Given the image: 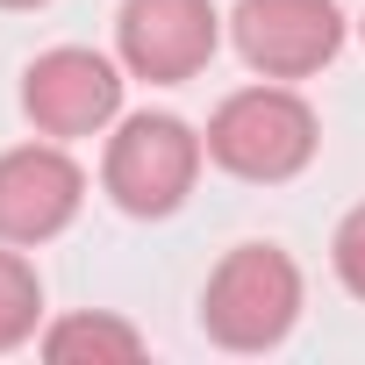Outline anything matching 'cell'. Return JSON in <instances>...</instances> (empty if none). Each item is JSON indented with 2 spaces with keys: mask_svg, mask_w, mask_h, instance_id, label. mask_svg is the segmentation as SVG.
<instances>
[{
  "mask_svg": "<svg viewBox=\"0 0 365 365\" xmlns=\"http://www.w3.org/2000/svg\"><path fill=\"white\" fill-rule=\"evenodd\" d=\"M208 165H222L230 179H251V187H279V179H301L315 165V143H322V122L315 108L287 86V79H265V86H244L230 93L208 129Z\"/></svg>",
  "mask_w": 365,
  "mask_h": 365,
  "instance_id": "cell-1",
  "label": "cell"
},
{
  "mask_svg": "<svg viewBox=\"0 0 365 365\" xmlns=\"http://www.w3.org/2000/svg\"><path fill=\"white\" fill-rule=\"evenodd\" d=\"M301 322V265L279 244H237L208 272L201 294V329L222 351H272Z\"/></svg>",
  "mask_w": 365,
  "mask_h": 365,
  "instance_id": "cell-2",
  "label": "cell"
},
{
  "mask_svg": "<svg viewBox=\"0 0 365 365\" xmlns=\"http://www.w3.org/2000/svg\"><path fill=\"white\" fill-rule=\"evenodd\" d=\"M201 129L194 122H179V115H122L115 136H108V158H101V187L122 215L136 222H158L172 215L179 201L194 194V179H201Z\"/></svg>",
  "mask_w": 365,
  "mask_h": 365,
  "instance_id": "cell-3",
  "label": "cell"
},
{
  "mask_svg": "<svg viewBox=\"0 0 365 365\" xmlns=\"http://www.w3.org/2000/svg\"><path fill=\"white\" fill-rule=\"evenodd\" d=\"M22 115L36 122V136H101L108 122H122V58H101L86 43H58L22 72Z\"/></svg>",
  "mask_w": 365,
  "mask_h": 365,
  "instance_id": "cell-4",
  "label": "cell"
},
{
  "mask_svg": "<svg viewBox=\"0 0 365 365\" xmlns=\"http://www.w3.org/2000/svg\"><path fill=\"white\" fill-rule=\"evenodd\" d=\"M215 43H222L215 0H122L115 15V58L129 79H150V86H179L208 72Z\"/></svg>",
  "mask_w": 365,
  "mask_h": 365,
  "instance_id": "cell-5",
  "label": "cell"
},
{
  "mask_svg": "<svg viewBox=\"0 0 365 365\" xmlns=\"http://www.w3.org/2000/svg\"><path fill=\"white\" fill-rule=\"evenodd\" d=\"M230 43L258 79H315L344 51L336 0H237Z\"/></svg>",
  "mask_w": 365,
  "mask_h": 365,
  "instance_id": "cell-6",
  "label": "cell"
},
{
  "mask_svg": "<svg viewBox=\"0 0 365 365\" xmlns=\"http://www.w3.org/2000/svg\"><path fill=\"white\" fill-rule=\"evenodd\" d=\"M86 201V172L65 158V143H15L0 150V244H51L72 230Z\"/></svg>",
  "mask_w": 365,
  "mask_h": 365,
  "instance_id": "cell-7",
  "label": "cell"
},
{
  "mask_svg": "<svg viewBox=\"0 0 365 365\" xmlns=\"http://www.w3.org/2000/svg\"><path fill=\"white\" fill-rule=\"evenodd\" d=\"M36 344H43L51 365H79V358H93V365H129V358H143V329L122 322V315H108V308L58 315Z\"/></svg>",
  "mask_w": 365,
  "mask_h": 365,
  "instance_id": "cell-8",
  "label": "cell"
},
{
  "mask_svg": "<svg viewBox=\"0 0 365 365\" xmlns=\"http://www.w3.org/2000/svg\"><path fill=\"white\" fill-rule=\"evenodd\" d=\"M43 322V279L22 258V244H0V351L29 344Z\"/></svg>",
  "mask_w": 365,
  "mask_h": 365,
  "instance_id": "cell-9",
  "label": "cell"
},
{
  "mask_svg": "<svg viewBox=\"0 0 365 365\" xmlns=\"http://www.w3.org/2000/svg\"><path fill=\"white\" fill-rule=\"evenodd\" d=\"M329 265H336L344 294H358V301H365V201L336 222V237H329Z\"/></svg>",
  "mask_w": 365,
  "mask_h": 365,
  "instance_id": "cell-10",
  "label": "cell"
},
{
  "mask_svg": "<svg viewBox=\"0 0 365 365\" xmlns=\"http://www.w3.org/2000/svg\"><path fill=\"white\" fill-rule=\"evenodd\" d=\"M0 8H43V0H0Z\"/></svg>",
  "mask_w": 365,
  "mask_h": 365,
  "instance_id": "cell-11",
  "label": "cell"
},
{
  "mask_svg": "<svg viewBox=\"0 0 365 365\" xmlns=\"http://www.w3.org/2000/svg\"><path fill=\"white\" fill-rule=\"evenodd\" d=\"M358 36H365V22H358Z\"/></svg>",
  "mask_w": 365,
  "mask_h": 365,
  "instance_id": "cell-12",
  "label": "cell"
}]
</instances>
